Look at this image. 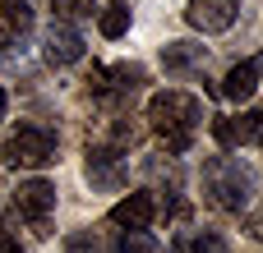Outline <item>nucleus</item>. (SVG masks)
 I'll use <instances>...</instances> for the list:
<instances>
[{"mask_svg": "<svg viewBox=\"0 0 263 253\" xmlns=\"http://www.w3.org/2000/svg\"><path fill=\"white\" fill-rule=\"evenodd\" d=\"M199 120H203V106H199V97H190V92H157L153 101H148V124H153V134L166 143V152H190V143H194V134H199Z\"/></svg>", "mask_w": 263, "mask_h": 253, "instance_id": "nucleus-1", "label": "nucleus"}, {"mask_svg": "<svg viewBox=\"0 0 263 253\" xmlns=\"http://www.w3.org/2000/svg\"><path fill=\"white\" fill-rule=\"evenodd\" d=\"M203 194L217 212H245L254 198V175L236 157H213L203 166Z\"/></svg>", "mask_w": 263, "mask_h": 253, "instance_id": "nucleus-2", "label": "nucleus"}, {"mask_svg": "<svg viewBox=\"0 0 263 253\" xmlns=\"http://www.w3.org/2000/svg\"><path fill=\"white\" fill-rule=\"evenodd\" d=\"M0 157H5L14 171H42V166L55 161V134L42 129V124H18V129L5 138Z\"/></svg>", "mask_w": 263, "mask_h": 253, "instance_id": "nucleus-3", "label": "nucleus"}, {"mask_svg": "<svg viewBox=\"0 0 263 253\" xmlns=\"http://www.w3.org/2000/svg\"><path fill=\"white\" fill-rule=\"evenodd\" d=\"M143 83H148L143 65H111V69H92L88 92H92L97 101H106V106H120V101H129Z\"/></svg>", "mask_w": 263, "mask_h": 253, "instance_id": "nucleus-4", "label": "nucleus"}, {"mask_svg": "<svg viewBox=\"0 0 263 253\" xmlns=\"http://www.w3.org/2000/svg\"><path fill=\"white\" fill-rule=\"evenodd\" d=\"M14 207H18V217H23L37 235H51L46 226H51V212H55V184H46V180H23V184L14 189Z\"/></svg>", "mask_w": 263, "mask_h": 253, "instance_id": "nucleus-5", "label": "nucleus"}, {"mask_svg": "<svg viewBox=\"0 0 263 253\" xmlns=\"http://www.w3.org/2000/svg\"><path fill=\"white\" fill-rule=\"evenodd\" d=\"M88 180L97 189H120V180H125V152L111 147L106 138H92L88 143Z\"/></svg>", "mask_w": 263, "mask_h": 253, "instance_id": "nucleus-6", "label": "nucleus"}, {"mask_svg": "<svg viewBox=\"0 0 263 253\" xmlns=\"http://www.w3.org/2000/svg\"><path fill=\"white\" fill-rule=\"evenodd\" d=\"M240 18V0H190L185 5V23L199 28V32H227L231 23Z\"/></svg>", "mask_w": 263, "mask_h": 253, "instance_id": "nucleus-7", "label": "nucleus"}, {"mask_svg": "<svg viewBox=\"0 0 263 253\" xmlns=\"http://www.w3.org/2000/svg\"><path fill=\"white\" fill-rule=\"evenodd\" d=\"M32 37V5L28 0H0V51H14Z\"/></svg>", "mask_w": 263, "mask_h": 253, "instance_id": "nucleus-8", "label": "nucleus"}, {"mask_svg": "<svg viewBox=\"0 0 263 253\" xmlns=\"http://www.w3.org/2000/svg\"><path fill=\"white\" fill-rule=\"evenodd\" d=\"M213 138H217L222 147H245V143H263V111H245V115L217 120V124H213Z\"/></svg>", "mask_w": 263, "mask_h": 253, "instance_id": "nucleus-9", "label": "nucleus"}, {"mask_svg": "<svg viewBox=\"0 0 263 253\" xmlns=\"http://www.w3.org/2000/svg\"><path fill=\"white\" fill-rule=\"evenodd\" d=\"M42 55H46V65H74V60H83V37L69 23H51V32L42 37Z\"/></svg>", "mask_w": 263, "mask_h": 253, "instance_id": "nucleus-10", "label": "nucleus"}, {"mask_svg": "<svg viewBox=\"0 0 263 253\" xmlns=\"http://www.w3.org/2000/svg\"><path fill=\"white\" fill-rule=\"evenodd\" d=\"M153 217H157L153 194H129V198H120V203L111 207V221H116V226H125V230H148V226H153Z\"/></svg>", "mask_w": 263, "mask_h": 253, "instance_id": "nucleus-11", "label": "nucleus"}, {"mask_svg": "<svg viewBox=\"0 0 263 253\" xmlns=\"http://www.w3.org/2000/svg\"><path fill=\"white\" fill-rule=\"evenodd\" d=\"M203 60H208V51H203L199 41H166V46H162V65H166V74H176V78L203 69Z\"/></svg>", "mask_w": 263, "mask_h": 253, "instance_id": "nucleus-12", "label": "nucleus"}, {"mask_svg": "<svg viewBox=\"0 0 263 253\" xmlns=\"http://www.w3.org/2000/svg\"><path fill=\"white\" fill-rule=\"evenodd\" d=\"M254 88H259V60H240V65H231V74L222 78L217 92H222L227 101H250Z\"/></svg>", "mask_w": 263, "mask_h": 253, "instance_id": "nucleus-13", "label": "nucleus"}, {"mask_svg": "<svg viewBox=\"0 0 263 253\" xmlns=\"http://www.w3.org/2000/svg\"><path fill=\"white\" fill-rule=\"evenodd\" d=\"M171 253H231V244L217 230H185V235H176Z\"/></svg>", "mask_w": 263, "mask_h": 253, "instance_id": "nucleus-14", "label": "nucleus"}, {"mask_svg": "<svg viewBox=\"0 0 263 253\" xmlns=\"http://www.w3.org/2000/svg\"><path fill=\"white\" fill-rule=\"evenodd\" d=\"M97 28H102V37H106V41L125 37V32H129V5H125V0H111V5L97 14Z\"/></svg>", "mask_w": 263, "mask_h": 253, "instance_id": "nucleus-15", "label": "nucleus"}, {"mask_svg": "<svg viewBox=\"0 0 263 253\" xmlns=\"http://www.w3.org/2000/svg\"><path fill=\"white\" fill-rule=\"evenodd\" d=\"M111 253H162V244L148 230H120L116 244H111Z\"/></svg>", "mask_w": 263, "mask_h": 253, "instance_id": "nucleus-16", "label": "nucleus"}, {"mask_svg": "<svg viewBox=\"0 0 263 253\" xmlns=\"http://www.w3.org/2000/svg\"><path fill=\"white\" fill-rule=\"evenodd\" d=\"M92 0H51V14L60 18V23H83V18H92Z\"/></svg>", "mask_w": 263, "mask_h": 253, "instance_id": "nucleus-17", "label": "nucleus"}, {"mask_svg": "<svg viewBox=\"0 0 263 253\" xmlns=\"http://www.w3.org/2000/svg\"><path fill=\"white\" fill-rule=\"evenodd\" d=\"M65 253H102V240H97L92 230H74V235L65 240Z\"/></svg>", "mask_w": 263, "mask_h": 253, "instance_id": "nucleus-18", "label": "nucleus"}, {"mask_svg": "<svg viewBox=\"0 0 263 253\" xmlns=\"http://www.w3.org/2000/svg\"><path fill=\"white\" fill-rule=\"evenodd\" d=\"M0 253H23V244H18V235L0 221Z\"/></svg>", "mask_w": 263, "mask_h": 253, "instance_id": "nucleus-19", "label": "nucleus"}, {"mask_svg": "<svg viewBox=\"0 0 263 253\" xmlns=\"http://www.w3.org/2000/svg\"><path fill=\"white\" fill-rule=\"evenodd\" d=\"M250 230H254V240H263V207L254 212V221H250Z\"/></svg>", "mask_w": 263, "mask_h": 253, "instance_id": "nucleus-20", "label": "nucleus"}, {"mask_svg": "<svg viewBox=\"0 0 263 253\" xmlns=\"http://www.w3.org/2000/svg\"><path fill=\"white\" fill-rule=\"evenodd\" d=\"M5 106H9V97H5V88H0V120H5Z\"/></svg>", "mask_w": 263, "mask_h": 253, "instance_id": "nucleus-21", "label": "nucleus"}, {"mask_svg": "<svg viewBox=\"0 0 263 253\" xmlns=\"http://www.w3.org/2000/svg\"><path fill=\"white\" fill-rule=\"evenodd\" d=\"M259 69H263V60H259Z\"/></svg>", "mask_w": 263, "mask_h": 253, "instance_id": "nucleus-22", "label": "nucleus"}]
</instances>
